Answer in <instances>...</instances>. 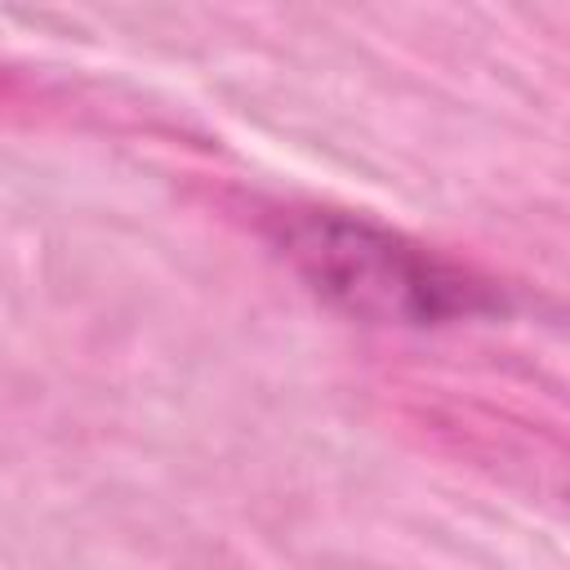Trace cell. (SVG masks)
Listing matches in <instances>:
<instances>
[{
    "mask_svg": "<svg viewBox=\"0 0 570 570\" xmlns=\"http://www.w3.org/2000/svg\"><path fill=\"white\" fill-rule=\"evenodd\" d=\"M276 249L312 294L370 325H445L494 307L476 276L361 214L294 209L276 223Z\"/></svg>",
    "mask_w": 570,
    "mask_h": 570,
    "instance_id": "1",
    "label": "cell"
}]
</instances>
